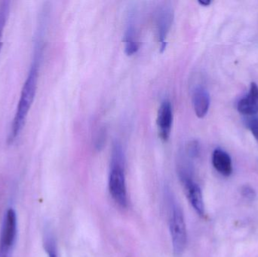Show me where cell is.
<instances>
[{
    "label": "cell",
    "mask_w": 258,
    "mask_h": 257,
    "mask_svg": "<svg viewBox=\"0 0 258 257\" xmlns=\"http://www.w3.org/2000/svg\"><path fill=\"white\" fill-rule=\"evenodd\" d=\"M43 30L39 29L36 33L33 60L27 78L21 89L19 101L14 116L13 122L9 132V143H14L21 135L25 126L29 112L33 105L37 92L39 69L43 54Z\"/></svg>",
    "instance_id": "obj_1"
},
{
    "label": "cell",
    "mask_w": 258,
    "mask_h": 257,
    "mask_svg": "<svg viewBox=\"0 0 258 257\" xmlns=\"http://www.w3.org/2000/svg\"><path fill=\"white\" fill-rule=\"evenodd\" d=\"M167 195L169 204V231L173 251L176 256H180L185 250L187 242L186 223L180 205L170 192Z\"/></svg>",
    "instance_id": "obj_2"
},
{
    "label": "cell",
    "mask_w": 258,
    "mask_h": 257,
    "mask_svg": "<svg viewBox=\"0 0 258 257\" xmlns=\"http://www.w3.org/2000/svg\"><path fill=\"white\" fill-rule=\"evenodd\" d=\"M109 191L113 201L120 208L128 207L126 181H125V164L110 162V170L108 179Z\"/></svg>",
    "instance_id": "obj_3"
},
{
    "label": "cell",
    "mask_w": 258,
    "mask_h": 257,
    "mask_svg": "<svg viewBox=\"0 0 258 257\" xmlns=\"http://www.w3.org/2000/svg\"><path fill=\"white\" fill-rule=\"evenodd\" d=\"M18 235V220L13 208L5 213L0 231V257H13Z\"/></svg>",
    "instance_id": "obj_4"
},
{
    "label": "cell",
    "mask_w": 258,
    "mask_h": 257,
    "mask_svg": "<svg viewBox=\"0 0 258 257\" xmlns=\"http://www.w3.org/2000/svg\"><path fill=\"white\" fill-rule=\"evenodd\" d=\"M174 20V10L168 5L161 6L156 15V30L161 52L166 48L167 37Z\"/></svg>",
    "instance_id": "obj_5"
},
{
    "label": "cell",
    "mask_w": 258,
    "mask_h": 257,
    "mask_svg": "<svg viewBox=\"0 0 258 257\" xmlns=\"http://www.w3.org/2000/svg\"><path fill=\"white\" fill-rule=\"evenodd\" d=\"M178 175L182 184L184 186L186 196L192 208L200 217H204V200H203V193L200 186L192 179L191 172H186Z\"/></svg>",
    "instance_id": "obj_6"
},
{
    "label": "cell",
    "mask_w": 258,
    "mask_h": 257,
    "mask_svg": "<svg viewBox=\"0 0 258 257\" xmlns=\"http://www.w3.org/2000/svg\"><path fill=\"white\" fill-rule=\"evenodd\" d=\"M173 122V111L171 103L168 100L162 101L158 111L157 126L162 141L166 142L171 134Z\"/></svg>",
    "instance_id": "obj_7"
},
{
    "label": "cell",
    "mask_w": 258,
    "mask_h": 257,
    "mask_svg": "<svg viewBox=\"0 0 258 257\" xmlns=\"http://www.w3.org/2000/svg\"><path fill=\"white\" fill-rule=\"evenodd\" d=\"M124 42H125V54L127 55L132 56L136 54L139 48V45H138L136 16H135V12H130L128 13L125 35H124Z\"/></svg>",
    "instance_id": "obj_8"
},
{
    "label": "cell",
    "mask_w": 258,
    "mask_h": 257,
    "mask_svg": "<svg viewBox=\"0 0 258 257\" xmlns=\"http://www.w3.org/2000/svg\"><path fill=\"white\" fill-rule=\"evenodd\" d=\"M238 111L245 116H253L258 113V85L252 82L249 92L245 98L238 103Z\"/></svg>",
    "instance_id": "obj_9"
},
{
    "label": "cell",
    "mask_w": 258,
    "mask_h": 257,
    "mask_svg": "<svg viewBox=\"0 0 258 257\" xmlns=\"http://www.w3.org/2000/svg\"><path fill=\"white\" fill-rule=\"evenodd\" d=\"M192 105L197 117L203 119L207 115L210 107V96L203 87H197L192 95Z\"/></svg>",
    "instance_id": "obj_10"
},
{
    "label": "cell",
    "mask_w": 258,
    "mask_h": 257,
    "mask_svg": "<svg viewBox=\"0 0 258 257\" xmlns=\"http://www.w3.org/2000/svg\"><path fill=\"white\" fill-rule=\"evenodd\" d=\"M212 164L215 170L224 177H229L233 172V164L230 155L221 149H216L212 154Z\"/></svg>",
    "instance_id": "obj_11"
},
{
    "label": "cell",
    "mask_w": 258,
    "mask_h": 257,
    "mask_svg": "<svg viewBox=\"0 0 258 257\" xmlns=\"http://www.w3.org/2000/svg\"><path fill=\"white\" fill-rule=\"evenodd\" d=\"M43 246L48 257H59L55 238L49 229L44 233Z\"/></svg>",
    "instance_id": "obj_12"
},
{
    "label": "cell",
    "mask_w": 258,
    "mask_h": 257,
    "mask_svg": "<svg viewBox=\"0 0 258 257\" xmlns=\"http://www.w3.org/2000/svg\"><path fill=\"white\" fill-rule=\"evenodd\" d=\"M10 3L9 1L0 2V51L3 46V33L10 12Z\"/></svg>",
    "instance_id": "obj_13"
},
{
    "label": "cell",
    "mask_w": 258,
    "mask_h": 257,
    "mask_svg": "<svg viewBox=\"0 0 258 257\" xmlns=\"http://www.w3.org/2000/svg\"><path fill=\"white\" fill-rule=\"evenodd\" d=\"M186 150L188 156L190 157V158L197 156L199 152H200V146H199L198 142L192 140V141L188 143V144L186 145Z\"/></svg>",
    "instance_id": "obj_14"
},
{
    "label": "cell",
    "mask_w": 258,
    "mask_h": 257,
    "mask_svg": "<svg viewBox=\"0 0 258 257\" xmlns=\"http://www.w3.org/2000/svg\"><path fill=\"white\" fill-rule=\"evenodd\" d=\"M241 192H242V196L245 198L247 200L252 201L255 199V191H254V189L251 188V187L245 186V187H242Z\"/></svg>",
    "instance_id": "obj_15"
},
{
    "label": "cell",
    "mask_w": 258,
    "mask_h": 257,
    "mask_svg": "<svg viewBox=\"0 0 258 257\" xmlns=\"http://www.w3.org/2000/svg\"><path fill=\"white\" fill-rule=\"evenodd\" d=\"M105 133L104 130L101 129V131H99V134H98L95 145V148H96L98 150H101L103 146H104V141H105L106 138Z\"/></svg>",
    "instance_id": "obj_16"
},
{
    "label": "cell",
    "mask_w": 258,
    "mask_h": 257,
    "mask_svg": "<svg viewBox=\"0 0 258 257\" xmlns=\"http://www.w3.org/2000/svg\"><path fill=\"white\" fill-rule=\"evenodd\" d=\"M248 128L251 130L253 136L258 142V119H254L248 122Z\"/></svg>",
    "instance_id": "obj_17"
},
{
    "label": "cell",
    "mask_w": 258,
    "mask_h": 257,
    "mask_svg": "<svg viewBox=\"0 0 258 257\" xmlns=\"http://www.w3.org/2000/svg\"><path fill=\"white\" fill-rule=\"evenodd\" d=\"M198 3L203 6H209L211 5L212 1L210 0H199Z\"/></svg>",
    "instance_id": "obj_18"
}]
</instances>
